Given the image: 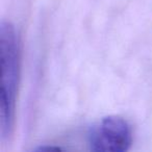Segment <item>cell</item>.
<instances>
[{"instance_id":"3957f363","label":"cell","mask_w":152,"mask_h":152,"mask_svg":"<svg viewBox=\"0 0 152 152\" xmlns=\"http://www.w3.org/2000/svg\"><path fill=\"white\" fill-rule=\"evenodd\" d=\"M37 151H58L61 150L59 147H49V146H44V147H40L36 149Z\"/></svg>"},{"instance_id":"6da1fadb","label":"cell","mask_w":152,"mask_h":152,"mask_svg":"<svg viewBox=\"0 0 152 152\" xmlns=\"http://www.w3.org/2000/svg\"><path fill=\"white\" fill-rule=\"evenodd\" d=\"M1 96H0V134L4 141L11 135L15 115L16 95L20 76L19 42L16 29L10 22L0 25Z\"/></svg>"},{"instance_id":"7a4b0ae2","label":"cell","mask_w":152,"mask_h":152,"mask_svg":"<svg viewBox=\"0 0 152 152\" xmlns=\"http://www.w3.org/2000/svg\"><path fill=\"white\" fill-rule=\"evenodd\" d=\"M132 133L130 126L120 116L104 117L89 133V145L96 152H124L130 148Z\"/></svg>"}]
</instances>
